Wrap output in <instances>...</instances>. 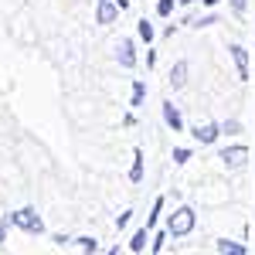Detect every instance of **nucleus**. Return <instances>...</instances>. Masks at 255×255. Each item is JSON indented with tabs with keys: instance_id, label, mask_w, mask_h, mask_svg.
Listing matches in <instances>:
<instances>
[{
	"instance_id": "1",
	"label": "nucleus",
	"mask_w": 255,
	"mask_h": 255,
	"mask_svg": "<svg viewBox=\"0 0 255 255\" xmlns=\"http://www.w3.org/2000/svg\"><path fill=\"white\" fill-rule=\"evenodd\" d=\"M3 221H7V225H17V228H24V232H31V235H41V232H44V221L38 218L34 208H20V211H14V215H7Z\"/></svg>"
},
{
	"instance_id": "2",
	"label": "nucleus",
	"mask_w": 255,
	"mask_h": 255,
	"mask_svg": "<svg viewBox=\"0 0 255 255\" xmlns=\"http://www.w3.org/2000/svg\"><path fill=\"white\" fill-rule=\"evenodd\" d=\"M191 228H194V211L191 208H177L174 215L167 218V235L180 238V235H187Z\"/></svg>"
},
{
	"instance_id": "3",
	"label": "nucleus",
	"mask_w": 255,
	"mask_h": 255,
	"mask_svg": "<svg viewBox=\"0 0 255 255\" xmlns=\"http://www.w3.org/2000/svg\"><path fill=\"white\" fill-rule=\"evenodd\" d=\"M221 160H225L228 167H245L249 150H245V146H228V150H221Z\"/></svg>"
},
{
	"instance_id": "4",
	"label": "nucleus",
	"mask_w": 255,
	"mask_h": 255,
	"mask_svg": "<svg viewBox=\"0 0 255 255\" xmlns=\"http://www.w3.org/2000/svg\"><path fill=\"white\" fill-rule=\"evenodd\" d=\"M116 58L123 68H133L136 65V55H133V41H119L116 44Z\"/></svg>"
},
{
	"instance_id": "5",
	"label": "nucleus",
	"mask_w": 255,
	"mask_h": 255,
	"mask_svg": "<svg viewBox=\"0 0 255 255\" xmlns=\"http://www.w3.org/2000/svg\"><path fill=\"white\" fill-rule=\"evenodd\" d=\"M232 58H235V65H238V79L245 82L249 79V51H245L242 44H232Z\"/></svg>"
},
{
	"instance_id": "6",
	"label": "nucleus",
	"mask_w": 255,
	"mask_h": 255,
	"mask_svg": "<svg viewBox=\"0 0 255 255\" xmlns=\"http://www.w3.org/2000/svg\"><path fill=\"white\" fill-rule=\"evenodd\" d=\"M163 119H167V126H170V129H180V126H184V119H180V113H177V106L174 102H163Z\"/></svg>"
},
{
	"instance_id": "7",
	"label": "nucleus",
	"mask_w": 255,
	"mask_h": 255,
	"mask_svg": "<svg viewBox=\"0 0 255 255\" xmlns=\"http://www.w3.org/2000/svg\"><path fill=\"white\" fill-rule=\"evenodd\" d=\"M119 17V10L109 3V0H99V24H113Z\"/></svg>"
},
{
	"instance_id": "8",
	"label": "nucleus",
	"mask_w": 255,
	"mask_h": 255,
	"mask_svg": "<svg viewBox=\"0 0 255 255\" xmlns=\"http://www.w3.org/2000/svg\"><path fill=\"white\" fill-rule=\"evenodd\" d=\"M184 79H187V61H177L174 72H170V85H174V89H180V85H184Z\"/></svg>"
},
{
	"instance_id": "9",
	"label": "nucleus",
	"mask_w": 255,
	"mask_h": 255,
	"mask_svg": "<svg viewBox=\"0 0 255 255\" xmlns=\"http://www.w3.org/2000/svg\"><path fill=\"white\" fill-rule=\"evenodd\" d=\"M194 136L201 139V143H215V139H218V126H211V123H208V126H197Z\"/></svg>"
},
{
	"instance_id": "10",
	"label": "nucleus",
	"mask_w": 255,
	"mask_h": 255,
	"mask_svg": "<svg viewBox=\"0 0 255 255\" xmlns=\"http://www.w3.org/2000/svg\"><path fill=\"white\" fill-rule=\"evenodd\" d=\"M129 180H133V184H139V180H143V150H136V153H133V170H129Z\"/></svg>"
},
{
	"instance_id": "11",
	"label": "nucleus",
	"mask_w": 255,
	"mask_h": 255,
	"mask_svg": "<svg viewBox=\"0 0 255 255\" xmlns=\"http://www.w3.org/2000/svg\"><path fill=\"white\" fill-rule=\"evenodd\" d=\"M129 249H133V252H143V249H146V228H139L136 235H133V242H129Z\"/></svg>"
},
{
	"instance_id": "12",
	"label": "nucleus",
	"mask_w": 255,
	"mask_h": 255,
	"mask_svg": "<svg viewBox=\"0 0 255 255\" xmlns=\"http://www.w3.org/2000/svg\"><path fill=\"white\" fill-rule=\"evenodd\" d=\"M218 252H232V255H242L245 245H235V242H218Z\"/></svg>"
},
{
	"instance_id": "13",
	"label": "nucleus",
	"mask_w": 255,
	"mask_h": 255,
	"mask_svg": "<svg viewBox=\"0 0 255 255\" xmlns=\"http://www.w3.org/2000/svg\"><path fill=\"white\" fill-rule=\"evenodd\" d=\"M75 245H79L82 252H96V249H99V242H96V238H89V235H85V238H75Z\"/></svg>"
},
{
	"instance_id": "14",
	"label": "nucleus",
	"mask_w": 255,
	"mask_h": 255,
	"mask_svg": "<svg viewBox=\"0 0 255 255\" xmlns=\"http://www.w3.org/2000/svg\"><path fill=\"white\" fill-rule=\"evenodd\" d=\"M160 208H163V197H157V204H153V215H146V232L157 225V218H160Z\"/></svg>"
},
{
	"instance_id": "15",
	"label": "nucleus",
	"mask_w": 255,
	"mask_h": 255,
	"mask_svg": "<svg viewBox=\"0 0 255 255\" xmlns=\"http://www.w3.org/2000/svg\"><path fill=\"white\" fill-rule=\"evenodd\" d=\"M143 96H146V89H143V82L133 85V106H143Z\"/></svg>"
},
{
	"instance_id": "16",
	"label": "nucleus",
	"mask_w": 255,
	"mask_h": 255,
	"mask_svg": "<svg viewBox=\"0 0 255 255\" xmlns=\"http://www.w3.org/2000/svg\"><path fill=\"white\" fill-rule=\"evenodd\" d=\"M139 38H143V41H153V24L139 20Z\"/></svg>"
},
{
	"instance_id": "17",
	"label": "nucleus",
	"mask_w": 255,
	"mask_h": 255,
	"mask_svg": "<svg viewBox=\"0 0 255 255\" xmlns=\"http://www.w3.org/2000/svg\"><path fill=\"white\" fill-rule=\"evenodd\" d=\"M174 160L177 163H187L191 160V150H174Z\"/></svg>"
},
{
	"instance_id": "18",
	"label": "nucleus",
	"mask_w": 255,
	"mask_h": 255,
	"mask_svg": "<svg viewBox=\"0 0 255 255\" xmlns=\"http://www.w3.org/2000/svg\"><path fill=\"white\" fill-rule=\"evenodd\" d=\"M157 10H160V14H170V10H174V0H160Z\"/></svg>"
},
{
	"instance_id": "19",
	"label": "nucleus",
	"mask_w": 255,
	"mask_h": 255,
	"mask_svg": "<svg viewBox=\"0 0 255 255\" xmlns=\"http://www.w3.org/2000/svg\"><path fill=\"white\" fill-rule=\"evenodd\" d=\"M129 215H133V211H123V215L116 218V228H126V225H129Z\"/></svg>"
},
{
	"instance_id": "20",
	"label": "nucleus",
	"mask_w": 255,
	"mask_h": 255,
	"mask_svg": "<svg viewBox=\"0 0 255 255\" xmlns=\"http://www.w3.org/2000/svg\"><path fill=\"white\" fill-rule=\"evenodd\" d=\"M232 7H235V10H245V0H232Z\"/></svg>"
},
{
	"instance_id": "21",
	"label": "nucleus",
	"mask_w": 255,
	"mask_h": 255,
	"mask_svg": "<svg viewBox=\"0 0 255 255\" xmlns=\"http://www.w3.org/2000/svg\"><path fill=\"white\" fill-rule=\"evenodd\" d=\"M3 235H7V221H0V242H3Z\"/></svg>"
}]
</instances>
